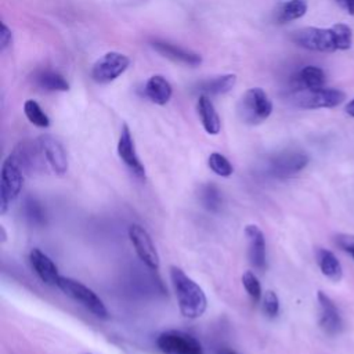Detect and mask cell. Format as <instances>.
I'll return each mask as SVG.
<instances>
[{
	"label": "cell",
	"mask_w": 354,
	"mask_h": 354,
	"mask_svg": "<svg viewBox=\"0 0 354 354\" xmlns=\"http://www.w3.org/2000/svg\"><path fill=\"white\" fill-rule=\"evenodd\" d=\"M336 35L337 48L339 50H348L353 44V32L351 28L344 24H336L332 26Z\"/></svg>",
	"instance_id": "29"
},
{
	"label": "cell",
	"mask_w": 354,
	"mask_h": 354,
	"mask_svg": "<svg viewBox=\"0 0 354 354\" xmlns=\"http://www.w3.org/2000/svg\"><path fill=\"white\" fill-rule=\"evenodd\" d=\"M29 261H30V266L35 270L36 275L46 285L57 286L58 279L61 277L58 272V267L44 252H41L37 248H33L29 253Z\"/></svg>",
	"instance_id": "16"
},
{
	"label": "cell",
	"mask_w": 354,
	"mask_h": 354,
	"mask_svg": "<svg viewBox=\"0 0 354 354\" xmlns=\"http://www.w3.org/2000/svg\"><path fill=\"white\" fill-rule=\"evenodd\" d=\"M263 311L268 318H275L279 313V299L274 290H267L263 296Z\"/></svg>",
	"instance_id": "30"
},
{
	"label": "cell",
	"mask_w": 354,
	"mask_h": 354,
	"mask_svg": "<svg viewBox=\"0 0 354 354\" xmlns=\"http://www.w3.org/2000/svg\"><path fill=\"white\" fill-rule=\"evenodd\" d=\"M325 73L321 68L315 65H307L299 71V73L295 77V86L296 90L299 88H308V90H315V88H322L325 87Z\"/></svg>",
	"instance_id": "20"
},
{
	"label": "cell",
	"mask_w": 354,
	"mask_h": 354,
	"mask_svg": "<svg viewBox=\"0 0 354 354\" xmlns=\"http://www.w3.org/2000/svg\"><path fill=\"white\" fill-rule=\"evenodd\" d=\"M24 170L17 158L10 153L3 165L0 174V214H6L10 205L18 198L22 189Z\"/></svg>",
	"instance_id": "2"
},
{
	"label": "cell",
	"mask_w": 354,
	"mask_h": 354,
	"mask_svg": "<svg viewBox=\"0 0 354 354\" xmlns=\"http://www.w3.org/2000/svg\"><path fill=\"white\" fill-rule=\"evenodd\" d=\"M242 285L246 290V293L249 295V297L252 299V301L257 303L261 299V285L257 279V277L252 272V271H245L242 275Z\"/></svg>",
	"instance_id": "28"
},
{
	"label": "cell",
	"mask_w": 354,
	"mask_h": 354,
	"mask_svg": "<svg viewBox=\"0 0 354 354\" xmlns=\"http://www.w3.org/2000/svg\"><path fill=\"white\" fill-rule=\"evenodd\" d=\"M218 354H238V353H235L234 350H230V348H223L218 351Z\"/></svg>",
	"instance_id": "35"
},
{
	"label": "cell",
	"mask_w": 354,
	"mask_h": 354,
	"mask_svg": "<svg viewBox=\"0 0 354 354\" xmlns=\"http://www.w3.org/2000/svg\"><path fill=\"white\" fill-rule=\"evenodd\" d=\"M346 113L354 118V98L346 105Z\"/></svg>",
	"instance_id": "34"
},
{
	"label": "cell",
	"mask_w": 354,
	"mask_h": 354,
	"mask_svg": "<svg viewBox=\"0 0 354 354\" xmlns=\"http://www.w3.org/2000/svg\"><path fill=\"white\" fill-rule=\"evenodd\" d=\"M207 165H209L210 170L220 177H230L234 173V167H232L231 162L224 155H221L218 152H213L209 155Z\"/></svg>",
	"instance_id": "27"
},
{
	"label": "cell",
	"mask_w": 354,
	"mask_h": 354,
	"mask_svg": "<svg viewBox=\"0 0 354 354\" xmlns=\"http://www.w3.org/2000/svg\"><path fill=\"white\" fill-rule=\"evenodd\" d=\"M336 3L350 15H354V0H336Z\"/></svg>",
	"instance_id": "33"
},
{
	"label": "cell",
	"mask_w": 354,
	"mask_h": 354,
	"mask_svg": "<svg viewBox=\"0 0 354 354\" xmlns=\"http://www.w3.org/2000/svg\"><path fill=\"white\" fill-rule=\"evenodd\" d=\"M236 83V76L234 73H227L221 76H216L212 79L202 80L198 84V90H201L206 95H218L228 93Z\"/></svg>",
	"instance_id": "21"
},
{
	"label": "cell",
	"mask_w": 354,
	"mask_h": 354,
	"mask_svg": "<svg viewBox=\"0 0 354 354\" xmlns=\"http://www.w3.org/2000/svg\"><path fill=\"white\" fill-rule=\"evenodd\" d=\"M145 95L158 105H165L169 102L173 88L170 83L162 75H153L148 79L145 84Z\"/></svg>",
	"instance_id": "18"
},
{
	"label": "cell",
	"mask_w": 354,
	"mask_h": 354,
	"mask_svg": "<svg viewBox=\"0 0 354 354\" xmlns=\"http://www.w3.org/2000/svg\"><path fill=\"white\" fill-rule=\"evenodd\" d=\"M272 112V102L260 87L249 88L238 102V115L246 124L254 126L264 122Z\"/></svg>",
	"instance_id": "3"
},
{
	"label": "cell",
	"mask_w": 354,
	"mask_h": 354,
	"mask_svg": "<svg viewBox=\"0 0 354 354\" xmlns=\"http://www.w3.org/2000/svg\"><path fill=\"white\" fill-rule=\"evenodd\" d=\"M57 288L62 290L68 297L73 299L75 301L80 303L86 310H88L91 314H94L98 318L106 319L108 318V310L101 297L88 286L83 285L82 282L68 278V277H59Z\"/></svg>",
	"instance_id": "4"
},
{
	"label": "cell",
	"mask_w": 354,
	"mask_h": 354,
	"mask_svg": "<svg viewBox=\"0 0 354 354\" xmlns=\"http://www.w3.org/2000/svg\"><path fill=\"white\" fill-rule=\"evenodd\" d=\"M35 82L36 84L47 91H68L69 90V83L66 82V79L55 72V71H40L37 72V75L35 76Z\"/></svg>",
	"instance_id": "22"
},
{
	"label": "cell",
	"mask_w": 354,
	"mask_h": 354,
	"mask_svg": "<svg viewBox=\"0 0 354 354\" xmlns=\"http://www.w3.org/2000/svg\"><path fill=\"white\" fill-rule=\"evenodd\" d=\"M307 12V3L306 0H289L285 3L278 12V21L281 24L290 22L295 19L301 18Z\"/></svg>",
	"instance_id": "23"
},
{
	"label": "cell",
	"mask_w": 354,
	"mask_h": 354,
	"mask_svg": "<svg viewBox=\"0 0 354 354\" xmlns=\"http://www.w3.org/2000/svg\"><path fill=\"white\" fill-rule=\"evenodd\" d=\"M151 46L156 53H159L160 55H163L174 62H180V64L189 65V66H198L202 62V57L198 53L185 50L180 46L171 44L165 40L155 39L151 41Z\"/></svg>",
	"instance_id": "15"
},
{
	"label": "cell",
	"mask_w": 354,
	"mask_h": 354,
	"mask_svg": "<svg viewBox=\"0 0 354 354\" xmlns=\"http://www.w3.org/2000/svg\"><path fill=\"white\" fill-rule=\"evenodd\" d=\"M118 155L120 160L140 178H145V167L141 163L137 152L133 136L127 124L122 126L119 141H118Z\"/></svg>",
	"instance_id": "12"
},
{
	"label": "cell",
	"mask_w": 354,
	"mask_h": 354,
	"mask_svg": "<svg viewBox=\"0 0 354 354\" xmlns=\"http://www.w3.org/2000/svg\"><path fill=\"white\" fill-rule=\"evenodd\" d=\"M245 236L248 242V257L249 263L257 270L264 271L267 267L266 254V238L263 231L256 224H249L245 227Z\"/></svg>",
	"instance_id": "13"
},
{
	"label": "cell",
	"mask_w": 354,
	"mask_h": 354,
	"mask_svg": "<svg viewBox=\"0 0 354 354\" xmlns=\"http://www.w3.org/2000/svg\"><path fill=\"white\" fill-rule=\"evenodd\" d=\"M292 41L299 47L319 53H333L337 48L336 35L333 28H315L307 26L297 29L290 36Z\"/></svg>",
	"instance_id": "5"
},
{
	"label": "cell",
	"mask_w": 354,
	"mask_h": 354,
	"mask_svg": "<svg viewBox=\"0 0 354 354\" xmlns=\"http://www.w3.org/2000/svg\"><path fill=\"white\" fill-rule=\"evenodd\" d=\"M196 109H198V115L201 118L205 131L212 136L218 134L220 129H221V122H220L218 113H217L212 100L209 98V95H206V94L199 95L198 102H196Z\"/></svg>",
	"instance_id": "17"
},
{
	"label": "cell",
	"mask_w": 354,
	"mask_h": 354,
	"mask_svg": "<svg viewBox=\"0 0 354 354\" xmlns=\"http://www.w3.org/2000/svg\"><path fill=\"white\" fill-rule=\"evenodd\" d=\"M317 301H318V322L321 329L328 335H337L343 328L342 317L337 307L335 306L332 299L321 290L317 293Z\"/></svg>",
	"instance_id": "14"
},
{
	"label": "cell",
	"mask_w": 354,
	"mask_h": 354,
	"mask_svg": "<svg viewBox=\"0 0 354 354\" xmlns=\"http://www.w3.org/2000/svg\"><path fill=\"white\" fill-rule=\"evenodd\" d=\"M130 65V59L127 55L109 51L98 58L91 68V77L94 82L105 84L118 79Z\"/></svg>",
	"instance_id": "8"
},
{
	"label": "cell",
	"mask_w": 354,
	"mask_h": 354,
	"mask_svg": "<svg viewBox=\"0 0 354 354\" xmlns=\"http://www.w3.org/2000/svg\"><path fill=\"white\" fill-rule=\"evenodd\" d=\"M129 238H130L140 260L148 268L155 270V271L159 270L160 259H159L158 250H156L148 231L144 227H141L140 224H131L129 227Z\"/></svg>",
	"instance_id": "10"
},
{
	"label": "cell",
	"mask_w": 354,
	"mask_h": 354,
	"mask_svg": "<svg viewBox=\"0 0 354 354\" xmlns=\"http://www.w3.org/2000/svg\"><path fill=\"white\" fill-rule=\"evenodd\" d=\"M308 163V155L297 149H286L274 155L268 162L270 174L278 178H286L301 171Z\"/></svg>",
	"instance_id": "9"
},
{
	"label": "cell",
	"mask_w": 354,
	"mask_h": 354,
	"mask_svg": "<svg viewBox=\"0 0 354 354\" xmlns=\"http://www.w3.org/2000/svg\"><path fill=\"white\" fill-rule=\"evenodd\" d=\"M170 281L181 315L188 319L202 317L207 308V299L203 289L177 266L170 267Z\"/></svg>",
	"instance_id": "1"
},
{
	"label": "cell",
	"mask_w": 354,
	"mask_h": 354,
	"mask_svg": "<svg viewBox=\"0 0 354 354\" xmlns=\"http://www.w3.org/2000/svg\"><path fill=\"white\" fill-rule=\"evenodd\" d=\"M24 210H25V217L28 218V221L32 224V225H43L44 221H46V214L43 212V207H41V203L29 196L25 199V203H24Z\"/></svg>",
	"instance_id": "26"
},
{
	"label": "cell",
	"mask_w": 354,
	"mask_h": 354,
	"mask_svg": "<svg viewBox=\"0 0 354 354\" xmlns=\"http://www.w3.org/2000/svg\"><path fill=\"white\" fill-rule=\"evenodd\" d=\"M37 142L48 167L57 176H64L68 171V158L62 144L50 134L40 136L37 138Z\"/></svg>",
	"instance_id": "11"
},
{
	"label": "cell",
	"mask_w": 354,
	"mask_h": 354,
	"mask_svg": "<svg viewBox=\"0 0 354 354\" xmlns=\"http://www.w3.org/2000/svg\"><path fill=\"white\" fill-rule=\"evenodd\" d=\"M24 112L26 119L37 126V127H48L50 126V119L41 109V106L35 101V100H26L24 104Z\"/></svg>",
	"instance_id": "25"
},
{
	"label": "cell",
	"mask_w": 354,
	"mask_h": 354,
	"mask_svg": "<svg viewBox=\"0 0 354 354\" xmlns=\"http://www.w3.org/2000/svg\"><path fill=\"white\" fill-rule=\"evenodd\" d=\"M156 347L163 354H203L201 342L183 330H166L156 337Z\"/></svg>",
	"instance_id": "7"
},
{
	"label": "cell",
	"mask_w": 354,
	"mask_h": 354,
	"mask_svg": "<svg viewBox=\"0 0 354 354\" xmlns=\"http://www.w3.org/2000/svg\"><path fill=\"white\" fill-rule=\"evenodd\" d=\"M315 259H317V264H318L321 272L326 278H329L333 282H339L342 279V277H343L342 264L330 250L318 248L315 252Z\"/></svg>",
	"instance_id": "19"
},
{
	"label": "cell",
	"mask_w": 354,
	"mask_h": 354,
	"mask_svg": "<svg viewBox=\"0 0 354 354\" xmlns=\"http://www.w3.org/2000/svg\"><path fill=\"white\" fill-rule=\"evenodd\" d=\"M292 102L304 109H318V108H335L346 100V94L339 88L322 87L315 90L299 88L292 94Z\"/></svg>",
	"instance_id": "6"
},
{
	"label": "cell",
	"mask_w": 354,
	"mask_h": 354,
	"mask_svg": "<svg viewBox=\"0 0 354 354\" xmlns=\"http://www.w3.org/2000/svg\"><path fill=\"white\" fill-rule=\"evenodd\" d=\"M336 243L342 250L347 252L354 259V235L340 234L336 236Z\"/></svg>",
	"instance_id": "31"
},
{
	"label": "cell",
	"mask_w": 354,
	"mask_h": 354,
	"mask_svg": "<svg viewBox=\"0 0 354 354\" xmlns=\"http://www.w3.org/2000/svg\"><path fill=\"white\" fill-rule=\"evenodd\" d=\"M199 199L201 203L205 209L210 210V212H217L221 206V192L218 191V188L214 184H203L199 189Z\"/></svg>",
	"instance_id": "24"
},
{
	"label": "cell",
	"mask_w": 354,
	"mask_h": 354,
	"mask_svg": "<svg viewBox=\"0 0 354 354\" xmlns=\"http://www.w3.org/2000/svg\"><path fill=\"white\" fill-rule=\"evenodd\" d=\"M12 41V33L10 30V28L1 22V28H0V48L4 50L7 48Z\"/></svg>",
	"instance_id": "32"
},
{
	"label": "cell",
	"mask_w": 354,
	"mask_h": 354,
	"mask_svg": "<svg viewBox=\"0 0 354 354\" xmlns=\"http://www.w3.org/2000/svg\"><path fill=\"white\" fill-rule=\"evenodd\" d=\"M0 231H1V242H4V241H6V231H4V227H3V225L0 227Z\"/></svg>",
	"instance_id": "36"
}]
</instances>
